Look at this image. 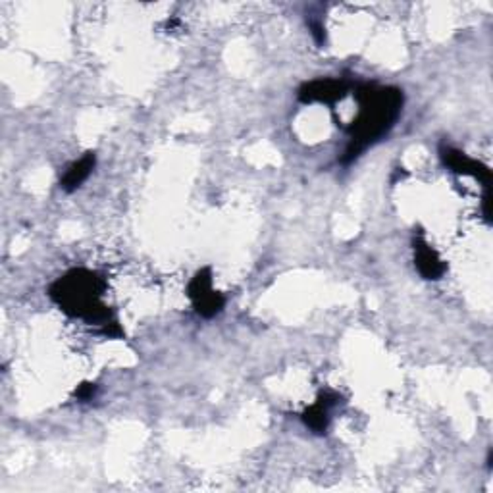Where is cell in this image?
Listing matches in <instances>:
<instances>
[{
    "label": "cell",
    "mask_w": 493,
    "mask_h": 493,
    "mask_svg": "<svg viewBox=\"0 0 493 493\" xmlns=\"http://www.w3.org/2000/svg\"><path fill=\"white\" fill-rule=\"evenodd\" d=\"M355 99L359 103V116L345 127L349 145L340 163L343 166L355 163L369 147L384 139L403 113V91L397 87H378L370 84L355 85Z\"/></svg>",
    "instance_id": "6da1fadb"
},
{
    "label": "cell",
    "mask_w": 493,
    "mask_h": 493,
    "mask_svg": "<svg viewBox=\"0 0 493 493\" xmlns=\"http://www.w3.org/2000/svg\"><path fill=\"white\" fill-rule=\"evenodd\" d=\"M104 290L103 276L87 268H74L51 285L49 295L68 316L101 326L106 338H123L116 316L103 303Z\"/></svg>",
    "instance_id": "7a4b0ae2"
},
{
    "label": "cell",
    "mask_w": 493,
    "mask_h": 493,
    "mask_svg": "<svg viewBox=\"0 0 493 493\" xmlns=\"http://www.w3.org/2000/svg\"><path fill=\"white\" fill-rule=\"evenodd\" d=\"M189 299L195 307V312L202 318H214L224 311L226 299L222 297L218 291L212 288V272L211 268H202L193 276V280L189 281Z\"/></svg>",
    "instance_id": "3957f363"
},
{
    "label": "cell",
    "mask_w": 493,
    "mask_h": 493,
    "mask_svg": "<svg viewBox=\"0 0 493 493\" xmlns=\"http://www.w3.org/2000/svg\"><path fill=\"white\" fill-rule=\"evenodd\" d=\"M355 89V84L351 79L343 77H322L314 79V82H307L299 87L297 97L301 103L312 104V103H322V104H336L338 101H343L349 91Z\"/></svg>",
    "instance_id": "277c9868"
},
{
    "label": "cell",
    "mask_w": 493,
    "mask_h": 493,
    "mask_svg": "<svg viewBox=\"0 0 493 493\" xmlns=\"http://www.w3.org/2000/svg\"><path fill=\"white\" fill-rule=\"evenodd\" d=\"M441 163L448 166L451 172L460 173V176H472L476 180H480L486 189H491V170L484 164H480L474 158L467 156L465 153H460L449 145H441L439 149Z\"/></svg>",
    "instance_id": "5b68a950"
},
{
    "label": "cell",
    "mask_w": 493,
    "mask_h": 493,
    "mask_svg": "<svg viewBox=\"0 0 493 493\" xmlns=\"http://www.w3.org/2000/svg\"><path fill=\"white\" fill-rule=\"evenodd\" d=\"M341 403V395L331 391V389H326L322 391L320 395H318V399L312 407H309L305 412H303V422L305 426L309 428L311 432L318 434V436H324L328 432L330 428V412L333 407H338Z\"/></svg>",
    "instance_id": "8992f818"
},
{
    "label": "cell",
    "mask_w": 493,
    "mask_h": 493,
    "mask_svg": "<svg viewBox=\"0 0 493 493\" xmlns=\"http://www.w3.org/2000/svg\"><path fill=\"white\" fill-rule=\"evenodd\" d=\"M412 251H415V266L424 280L436 281L443 278L448 266H445L438 251L430 247V243H428L422 235L419 237L415 235V240H412Z\"/></svg>",
    "instance_id": "52a82bcc"
},
{
    "label": "cell",
    "mask_w": 493,
    "mask_h": 493,
    "mask_svg": "<svg viewBox=\"0 0 493 493\" xmlns=\"http://www.w3.org/2000/svg\"><path fill=\"white\" fill-rule=\"evenodd\" d=\"M94 166H97V154L94 153H85L79 161L72 163L68 166V170L64 172V176L60 180V187L62 191H66V193H74L79 187L84 185V182L91 176Z\"/></svg>",
    "instance_id": "ba28073f"
},
{
    "label": "cell",
    "mask_w": 493,
    "mask_h": 493,
    "mask_svg": "<svg viewBox=\"0 0 493 493\" xmlns=\"http://www.w3.org/2000/svg\"><path fill=\"white\" fill-rule=\"evenodd\" d=\"M309 29H311V34L314 37V41L318 44H324L326 43V29H324V24L320 20H314V18H309Z\"/></svg>",
    "instance_id": "9c48e42d"
},
{
    "label": "cell",
    "mask_w": 493,
    "mask_h": 493,
    "mask_svg": "<svg viewBox=\"0 0 493 493\" xmlns=\"http://www.w3.org/2000/svg\"><path fill=\"white\" fill-rule=\"evenodd\" d=\"M94 395H97V386H94V384H82V386H79V388L75 389V397H77V399L82 401V403L91 401Z\"/></svg>",
    "instance_id": "30bf717a"
}]
</instances>
